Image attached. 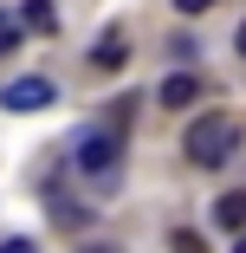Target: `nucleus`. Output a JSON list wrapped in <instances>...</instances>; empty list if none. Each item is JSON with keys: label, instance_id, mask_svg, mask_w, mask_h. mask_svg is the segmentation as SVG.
<instances>
[{"label": "nucleus", "instance_id": "423d86ee", "mask_svg": "<svg viewBox=\"0 0 246 253\" xmlns=\"http://www.w3.org/2000/svg\"><path fill=\"white\" fill-rule=\"evenodd\" d=\"M214 221H220L227 234H240V227H246V195H220V208H214Z\"/></svg>", "mask_w": 246, "mask_h": 253}, {"label": "nucleus", "instance_id": "20e7f679", "mask_svg": "<svg viewBox=\"0 0 246 253\" xmlns=\"http://www.w3.org/2000/svg\"><path fill=\"white\" fill-rule=\"evenodd\" d=\"M194 97H201V78H194V72H175V78H162V104H169V111H188Z\"/></svg>", "mask_w": 246, "mask_h": 253}, {"label": "nucleus", "instance_id": "f8f14e48", "mask_svg": "<svg viewBox=\"0 0 246 253\" xmlns=\"http://www.w3.org/2000/svg\"><path fill=\"white\" fill-rule=\"evenodd\" d=\"M233 253H246V227H240V240H233Z\"/></svg>", "mask_w": 246, "mask_h": 253}, {"label": "nucleus", "instance_id": "0eeeda50", "mask_svg": "<svg viewBox=\"0 0 246 253\" xmlns=\"http://www.w3.org/2000/svg\"><path fill=\"white\" fill-rule=\"evenodd\" d=\"M20 20H26L33 33H52V26H59V13H52V0H26V7H20Z\"/></svg>", "mask_w": 246, "mask_h": 253}, {"label": "nucleus", "instance_id": "1a4fd4ad", "mask_svg": "<svg viewBox=\"0 0 246 253\" xmlns=\"http://www.w3.org/2000/svg\"><path fill=\"white\" fill-rule=\"evenodd\" d=\"M20 45V33H13V13H0V52H13Z\"/></svg>", "mask_w": 246, "mask_h": 253}, {"label": "nucleus", "instance_id": "39448f33", "mask_svg": "<svg viewBox=\"0 0 246 253\" xmlns=\"http://www.w3.org/2000/svg\"><path fill=\"white\" fill-rule=\"evenodd\" d=\"M123 59H130V45H123V39H97V45H91V65H97V72H117Z\"/></svg>", "mask_w": 246, "mask_h": 253}, {"label": "nucleus", "instance_id": "6e6552de", "mask_svg": "<svg viewBox=\"0 0 246 253\" xmlns=\"http://www.w3.org/2000/svg\"><path fill=\"white\" fill-rule=\"evenodd\" d=\"M169 240H175V253H201V234H188V227H175Z\"/></svg>", "mask_w": 246, "mask_h": 253}, {"label": "nucleus", "instance_id": "ddd939ff", "mask_svg": "<svg viewBox=\"0 0 246 253\" xmlns=\"http://www.w3.org/2000/svg\"><path fill=\"white\" fill-rule=\"evenodd\" d=\"M233 45H240V52H246V26H240V39H233Z\"/></svg>", "mask_w": 246, "mask_h": 253}, {"label": "nucleus", "instance_id": "f03ea898", "mask_svg": "<svg viewBox=\"0 0 246 253\" xmlns=\"http://www.w3.org/2000/svg\"><path fill=\"white\" fill-rule=\"evenodd\" d=\"M117 156H123V136L117 130H91L84 149H78V169L84 175H104V169H117Z\"/></svg>", "mask_w": 246, "mask_h": 253}, {"label": "nucleus", "instance_id": "f257e3e1", "mask_svg": "<svg viewBox=\"0 0 246 253\" xmlns=\"http://www.w3.org/2000/svg\"><path fill=\"white\" fill-rule=\"evenodd\" d=\"M181 149H188L194 169H220L233 149H240V117L233 111H201V117L181 130Z\"/></svg>", "mask_w": 246, "mask_h": 253}, {"label": "nucleus", "instance_id": "9d476101", "mask_svg": "<svg viewBox=\"0 0 246 253\" xmlns=\"http://www.w3.org/2000/svg\"><path fill=\"white\" fill-rule=\"evenodd\" d=\"M214 0H175V13H208Z\"/></svg>", "mask_w": 246, "mask_h": 253}, {"label": "nucleus", "instance_id": "9b49d317", "mask_svg": "<svg viewBox=\"0 0 246 253\" xmlns=\"http://www.w3.org/2000/svg\"><path fill=\"white\" fill-rule=\"evenodd\" d=\"M0 253H39L33 240H0Z\"/></svg>", "mask_w": 246, "mask_h": 253}, {"label": "nucleus", "instance_id": "7ed1b4c3", "mask_svg": "<svg viewBox=\"0 0 246 253\" xmlns=\"http://www.w3.org/2000/svg\"><path fill=\"white\" fill-rule=\"evenodd\" d=\"M0 104L7 111H45L52 104V78H13L7 91H0Z\"/></svg>", "mask_w": 246, "mask_h": 253}]
</instances>
